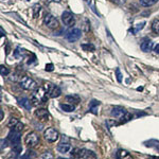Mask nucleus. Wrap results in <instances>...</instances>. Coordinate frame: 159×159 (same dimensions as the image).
I'll list each match as a JSON object with an SVG mask.
<instances>
[{
    "label": "nucleus",
    "mask_w": 159,
    "mask_h": 159,
    "mask_svg": "<svg viewBox=\"0 0 159 159\" xmlns=\"http://www.w3.org/2000/svg\"><path fill=\"white\" fill-rule=\"evenodd\" d=\"M47 91H46L45 88H42V87H38V88L35 89L32 93V97H31V101L33 102L34 105H39V104H43L47 102Z\"/></svg>",
    "instance_id": "nucleus-1"
},
{
    "label": "nucleus",
    "mask_w": 159,
    "mask_h": 159,
    "mask_svg": "<svg viewBox=\"0 0 159 159\" xmlns=\"http://www.w3.org/2000/svg\"><path fill=\"white\" fill-rule=\"evenodd\" d=\"M19 85L21 88L25 89V90H34L37 88L36 82L33 79L29 78V76H22L19 81Z\"/></svg>",
    "instance_id": "nucleus-2"
},
{
    "label": "nucleus",
    "mask_w": 159,
    "mask_h": 159,
    "mask_svg": "<svg viewBox=\"0 0 159 159\" xmlns=\"http://www.w3.org/2000/svg\"><path fill=\"white\" fill-rule=\"evenodd\" d=\"M39 143V136L35 132H30L25 137V144L29 148H34Z\"/></svg>",
    "instance_id": "nucleus-3"
},
{
    "label": "nucleus",
    "mask_w": 159,
    "mask_h": 159,
    "mask_svg": "<svg viewBox=\"0 0 159 159\" xmlns=\"http://www.w3.org/2000/svg\"><path fill=\"white\" fill-rule=\"evenodd\" d=\"M43 137H45V139L47 140L48 142L53 143V142H55V141L58 140V138H60V134H58V132L55 129H53V127H49V129H47L45 130V133H43Z\"/></svg>",
    "instance_id": "nucleus-4"
},
{
    "label": "nucleus",
    "mask_w": 159,
    "mask_h": 159,
    "mask_svg": "<svg viewBox=\"0 0 159 159\" xmlns=\"http://www.w3.org/2000/svg\"><path fill=\"white\" fill-rule=\"evenodd\" d=\"M43 88L46 89V91H47L48 96H49L50 98H57V97H60L61 94V90L60 87L53 85V84H50V83L45 84Z\"/></svg>",
    "instance_id": "nucleus-5"
},
{
    "label": "nucleus",
    "mask_w": 159,
    "mask_h": 159,
    "mask_svg": "<svg viewBox=\"0 0 159 159\" xmlns=\"http://www.w3.org/2000/svg\"><path fill=\"white\" fill-rule=\"evenodd\" d=\"M43 24L47 25L49 29H57L58 25H60V24H58V20L51 14H46L45 15V17H43Z\"/></svg>",
    "instance_id": "nucleus-6"
},
{
    "label": "nucleus",
    "mask_w": 159,
    "mask_h": 159,
    "mask_svg": "<svg viewBox=\"0 0 159 159\" xmlns=\"http://www.w3.org/2000/svg\"><path fill=\"white\" fill-rule=\"evenodd\" d=\"M61 21L66 27H72L75 24V18H74L73 14L70 11H65L61 14Z\"/></svg>",
    "instance_id": "nucleus-7"
},
{
    "label": "nucleus",
    "mask_w": 159,
    "mask_h": 159,
    "mask_svg": "<svg viewBox=\"0 0 159 159\" xmlns=\"http://www.w3.org/2000/svg\"><path fill=\"white\" fill-rule=\"evenodd\" d=\"M81 35H82V31L78 29V28H74V29L68 31L67 34H66V39L69 40L70 43H73V42H76L81 38Z\"/></svg>",
    "instance_id": "nucleus-8"
},
{
    "label": "nucleus",
    "mask_w": 159,
    "mask_h": 159,
    "mask_svg": "<svg viewBox=\"0 0 159 159\" xmlns=\"http://www.w3.org/2000/svg\"><path fill=\"white\" fill-rule=\"evenodd\" d=\"M56 150L58 151L61 154H66V153H69L71 151V144L69 141H61L60 143L57 144V148Z\"/></svg>",
    "instance_id": "nucleus-9"
},
{
    "label": "nucleus",
    "mask_w": 159,
    "mask_h": 159,
    "mask_svg": "<svg viewBox=\"0 0 159 159\" xmlns=\"http://www.w3.org/2000/svg\"><path fill=\"white\" fill-rule=\"evenodd\" d=\"M126 114H127V111L121 106H115V107H112V109H111V116L115 118L121 119V118L124 117Z\"/></svg>",
    "instance_id": "nucleus-10"
},
{
    "label": "nucleus",
    "mask_w": 159,
    "mask_h": 159,
    "mask_svg": "<svg viewBox=\"0 0 159 159\" xmlns=\"http://www.w3.org/2000/svg\"><path fill=\"white\" fill-rule=\"evenodd\" d=\"M35 116L38 118V120H42V121H48L49 120V112L45 108L37 109L35 111Z\"/></svg>",
    "instance_id": "nucleus-11"
},
{
    "label": "nucleus",
    "mask_w": 159,
    "mask_h": 159,
    "mask_svg": "<svg viewBox=\"0 0 159 159\" xmlns=\"http://www.w3.org/2000/svg\"><path fill=\"white\" fill-rule=\"evenodd\" d=\"M140 48H141V50H142L143 52H150V51L153 49V42H152V40H150V39L143 40V42L141 43V45H140Z\"/></svg>",
    "instance_id": "nucleus-12"
},
{
    "label": "nucleus",
    "mask_w": 159,
    "mask_h": 159,
    "mask_svg": "<svg viewBox=\"0 0 159 159\" xmlns=\"http://www.w3.org/2000/svg\"><path fill=\"white\" fill-rule=\"evenodd\" d=\"M100 105V102L97 100H92L89 104V111L92 112L93 115H98V106Z\"/></svg>",
    "instance_id": "nucleus-13"
},
{
    "label": "nucleus",
    "mask_w": 159,
    "mask_h": 159,
    "mask_svg": "<svg viewBox=\"0 0 159 159\" xmlns=\"http://www.w3.org/2000/svg\"><path fill=\"white\" fill-rule=\"evenodd\" d=\"M117 158L118 159H133L132 155L125 150H119L117 153Z\"/></svg>",
    "instance_id": "nucleus-14"
},
{
    "label": "nucleus",
    "mask_w": 159,
    "mask_h": 159,
    "mask_svg": "<svg viewBox=\"0 0 159 159\" xmlns=\"http://www.w3.org/2000/svg\"><path fill=\"white\" fill-rule=\"evenodd\" d=\"M19 105H21V106L27 110H30L31 107H32V103H31V101L28 98L19 99Z\"/></svg>",
    "instance_id": "nucleus-15"
},
{
    "label": "nucleus",
    "mask_w": 159,
    "mask_h": 159,
    "mask_svg": "<svg viewBox=\"0 0 159 159\" xmlns=\"http://www.w3.org/2000/svg\"><path fill=\"white\" fill-rule=\"evenodd\" d=\"M66 100H67V102H69V103H71V105L72 104L76 105L81 102V99L78 96H67L66 97Z\"/></svg>",
    "instance_id": "nucleus-16"
},
{
    "label": "nucleus",
    "mask_w": 159,
    "mask_h": 159,
    "mask_svg": "<svg viewBox=\"0 0 159 159\" xmlns=\"http://www.w3.org/2000/svg\"><path fill=\"white\" fill-rule=\"evenodd\" d=\"M158 1H159V0H139V2H140L141 6L145 7H152L155 3H157Z\"/></svg>",
    "instance_id": "nucleus-17"
},
{
    "label": "nucleus",
    "mask_w": 159,
    "mask_h": 159,
    "mask_svg": "<svg viewBox=\"0 0 159 159\" xmlns=\"http://www.w3.org/2000/svg\"><path fill=\"white\" fill-rule=\"evenodd\" d=\"M81 48L83 49L84 51H87V52H93L94 50H96V48H94V46L92 45V43H82L81 45Z\"/></svg>",
    "instance_id": "nucleus-18"
},
{
    "label": "nucleus",
    "mask_w": 159,
    "mask_h": 159,
    "mask_svg": "<svg viewBox=\"0 0 159 159\" xmlns=\"http://www.w3.org/2000/svg\"><path fill=\"white\" fill-rule=\"evenodd\" d=\"M60 106H61V108L66 112H71L74 110V105H71V104H63L61 103Z\"/></svg>",
    "instance_id": "nucleus-19"
},
{
    "label": "nucleus",
    "mask_w": 159,
    "mask_h": 159,
    "mask_svg": "<svg viewBox=\"0 0 159 159\" xmlns=\"http://www.w3.org/2000/svg\"><path fill=\"white\" fill-rule=\"evenodd\" d=\"M18 123H19V121L16 119V118H10V120L7 125V127H10V129H14Z\"/></svg>",
    "instance_id": "nucleus-20"
},
{
    "label": "nucleus",
    "mask_w": 159,
    "mask_h": 159,
    "mask_svg": "<svg viewBox=\"0 0 159 159\" xmlns=\"http://www.w3.org/2000/svg\"><path fill=\"white\" fill-rule=\"evenodd\" d=\"M35 156H36V155H35V152H33V151L29 150L27 153L25 154V155H22L19 159H33V158L35 157Z\"/></svg>",
    "instance_id": "nucleus-21"
},
{
    "label": "nucleus",
    "mask_w": 159,
    "mask_h": 159,
    "mask_svg": "<svg viewBox=\"0 0 159 159\" xmlns=\"http://www.w3.org/2000/svg\"><path fill=\"white\" fill-rule=\"evenodd\" d=\"M152 30L156 34H159V19H155L152 22Z\"/></svg>",
    "instance_id": "nucleus-22"
},
{
    "label": "nucleus",
    "mask_w": 159,
    "mask_h": 159,
    "mask_svg": "<svg viewBox=\"0 0 159 159\" xmlns=\"http://www.w3.org/2000/svg\"><path fill=\"white\" fill-rule=\"evenodd\" d=\"M144 25H145V22H141V24H138V25H136V27H135V29H130L129 31L133 33V34H136V33H138L141 29H143V27H144Z\"/></svg>",
    "instance_id": "nucleus-23"
},
{
    "label": "nucleus",
    "mask_w": 159,
    "mask_h": 159,
    "mask_svg": "<svg viewBox=\"0 0 159 159\" xmlns=\"http://www.w3.org/2000/svg\"><path fill=\"white\" fill-rule=\"evenodd\" d=\"M40 10H42V7H40L39 4H35V6L33 7V16H34L35 18L39 15Z\"/></svg>",
    "instance_id": "nucleus-24"
},
{
    "label": "nucleus",
    "mask_w": 159,
    "mask_h": 159,
    "mask_svg": "<svg viewBox=\"0 0 159 159\" xmlns=\"http://www.w3.org/2000/svg\"><path fill=\"white\" fill-rule=\"evenodd\" d=\"M0 73H1L2 76H6V75H7V74L10 73V71H9V69L6 67V66L1 65V67H0Z\"/></svg>",
    "instance_id": "nucleus-25"
},
{
    "label": "nucleus",
    "mask_w": 159,
    "mask_h": 159,
    "mask_svg": "<svg viewBox=\"0 0 159 159\" xmlns=\"http://www.w3.org/2000/svg\"><path fill=\"white\" fill-rule=\"evenodd\" d=\"M38 159H52V154L50 152H45L39 156Z\"/></svg>",
    "instance_id": "nucleus-26"
},
{
    "label": "nucleus",
    "mask_w": 159,
    "mask_h": 159,
    "mask_svg": "<svg viewBox=\"0 0 159 159\" xmlns=\"http://www.w3.org/2000/svg\"><path fill=\"white\" fill-rule=\"evenodd\" d=\"M17 158H18V153L15 152V151H12L7 157V159H17Z\"/></svg>",
    "instance_id": "nucleus-27"
},
{
    "label": "nucleus",
    "mask_w": 159,
    "mask_h": 159,
    "mask_svg": "<svg viewBox=\"0 0 159 159\" xmlns=\"http://www.w3.org/2000/svg\"><path fill=\"white\" fill-rule=\"evenodd\" d=\"M116 76H117V81L119 82V83H121L122 82V73H121V71H120L119 68L116 69Z\"/></svg>",
    "instance_id": "nucleus-28"
},
{
    "label": "nucleus",
    "mask_w": 159,
    "mask_h": 159,
    "mask_svg": "<svg viewBox=\"0 0 159 159\" xmlns=\"http://www.w3.org/2000/svg\"><path fill=\"white\" fill-rule=\"evenodd\" d=\"M14 56H15V57H16V58H19V57H21V56H22V50L20 51V48H19V47L17 48L16 50H15V52H14Z\"/></svg>",
    "instance_id": "nucleus-29"
},
{
    "label": "nucleus",
    "mask_w": 159,
    "mask_h": 159,
    "mask_svg": "<svg viewBox=\"0 0 159 159\" xmlns=\"http://www.w3.org/2000/svg\"><path fill=\"white\" fill-rule=\"evenodd\" d=\"M7 143H9L7 139H1V150H3V148L7 147Z\"/></svg>",
    "instance_id": "nucleus-30"
},
{
    "label": "nucleus",
    "mask_w": 159,
    "mask_h": 159,
    "mask_svg": "<svg viewBox=\"0 0 159 159\" xmlns=\"http://www.w3.org/2000/svg\"><path fill=\"white\" fill-rule=\"evenodd\" d=\"M14 129H16V130H18V132H21L22 129H24V124L22 123H18V124L16 125V126L14 127Z\"/></svg>",
    "instance_id": "nucleus-31"
},
{
    "label": "nucleus",
    "mask_w": 159,
    "mask_h": 159,
    "mask_svg": "<svg viewBox=\"0 0 159 159\" xmlns=\"http://www.w3.org/2000/svg\"><path fill=\"white\" fill-rule=\"evenodd\" d=\"M114 3L118 4V6H122V4H124L125 2H126V0H111Z\"/></svg>",
    "instance_id": "nucleus-32"
},
{
    "label": "nucleus",
    "mask_w": 159,
    "mask_h": 159,
    "mask_svg": "<svg viewBox=\"0 0 159 159\" xmlns=\"http://www.w3.org/2000/svg\"><path fill=\"white\" fill-rule=\"evenodd\" d=\"M53 64H47L46 65V70L47 71H53Z\"/></svg>",
    "instance_id": "nucleus-33"
},
{
    "label": "nucleus",
    "mask_w": 159,
    "mask_h": 159,
    "mask_svg": "<svg viewBox=\"0 0 159 159\" xmlns=\"http://www.w3.org/2000/svg\"><path fill=\"white\" fill-rule=\"evenodd\" d=\"M154 50H155V52H156V53H159V43H158L157 46H156L155 49H154Z\"/></svg>",
    "instance_id": "nucleus-34"
},
{
    "label": "nucleus",
    "mask_w": 159,
    "mask_h": 159,
    "mask_svg": "<svg viewBox=\"0 0 159 159\" xmlns=\"http://www.w3.org/2000/svg\"><path fill=\"white\" fill-rule=\"evenodd\" d=\"M0 31H1V36H4V35H6V33L3 32V29H2V28H0Z\"/></svg>",
    "instance_id": "nucleus-35"
},
{
    "label": "nucleus",
    "mask_w": 159,
    "mask_h": 159,
    "mask_svg": "<svg viewBox=\"0 0 159 159\" xmlns=\"http://www.w3.org/2000/svg\"><path fill=\"white\" fill-rule=\"evenodd\" d=\"M148 159H159V157H156V156H150Z\"/></svg>",
    "instance_id": "nucleus-36"
},
{
    "label": "nucleus",
    "mask_w": 159,
    "mask_h": 159,
    "mask_svg": "<svg viewBox=\"0 0 159 159\" xmlns=\"http://www.w3.org/2000/svg\"><path fill=\"white\" fill-rule=\"evenodd\" d=\"M61 0H48V2H60Z\"/></svg>",
    "instance_id": "nucleus-37"
},
{
    "label": "nucleus",
    "mask_w": 159,
    "mask_h": 159,
    "mask_svg": "<svg viewBox=\"0 0 159 159\" xmlns=\"http://www.w3.org/2000/svg\"><path fill=\"white\" fill-rule=\"evenodd\" d=\"M2 119H3V111L1 110V120H2Z\"/></svg>",
    "instance_id": "nucleus-38"
},
{
    "label": "nucleus",
    "mask_w": 159,
    "mask_h": 159,
    "mask_svg": "<svg viewBox=\"0 0 159 159\" xmlns=\"http://www.w3.org/2000/svg\"><path fill=\"white\" fill-rule=\"evenodd\" d=\"M58 159H67V158H58Z\"/></svg>",
    "instance_id": "nucleus-39"
},
{
    "label": "nucleus",
    "mask_w": 159,
    "mask_h": 159,
    "mask_svg": "<svg viewBox=\"0 0 159 159\" xmlns=\"http://www.w3.org/2000/svg\"><path fill=\"white\" fill-rule=\"evenodd\" d=\"M156 148H158V150H159V145H158V147H156Z\"/></svg>",
    "instance_id": "nucleus-40"
}]
</instances>
